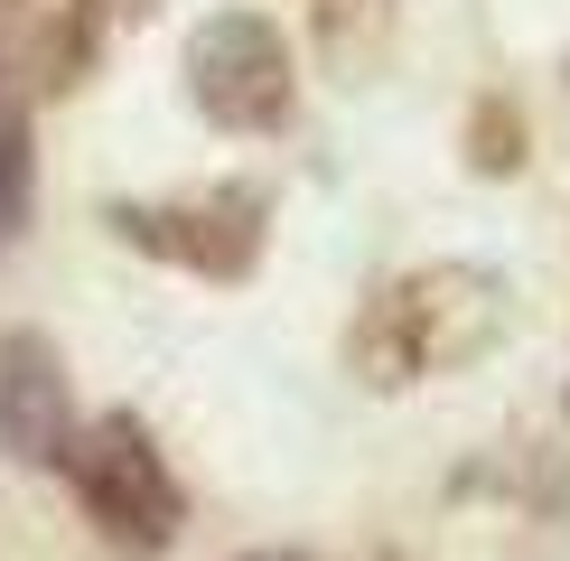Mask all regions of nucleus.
<instances>
[{
  "instance_id": "f257e3e1",
  "label": "nucleus",
  "mask_w": 570,
  "mask_h": 561,
  "mask_svg": "<svg viewBox=\"0 0 570 561\" xmlns=\"http://www.w3.org/2000/svg\"><path fill=\"white\" fill-rule=\"evenodd\" d=\"M505 318H514V291L487 263H421V272H393L355 309L346 365H355V384L402 393V384H431V374H459V365L495 356Z\"/></svg>"
},
{
  "instance_id": "f03ea898",
  "label": "nucleus",
  "mask_w": 570,
  "mask_h": 561,
  "mask_svg": "<svg viewBox=\"0 0 570 561\" xmlns=\"http://www.w3.org/2000/svg\"><path fill=\"white\" fill-rule=\"evenodd\" d=\"M57 478L76 486L85 524L104 533L112 552H140V561H150V552H169L178 524H187V496H178V478H169V459H159V440H150V421H140V412L76 421Z\"/></svg>"
},
{
  "instance_id": "7ed1b4c3",
  "label": "nucleus",
  "mask_w": 570,
  "mask_h": 561,
  "mask_svg": "<svg viewBox=\"0 0 570 561\" xmlns=\"http://www.w3.org/2000/svg\"><path fill=\"white\" fill-rule=\"evenodd\" d=\"M104 234L169 272H197V280H253V263L272 244V197L244 178L197 187V197H112Z\"/></svg>"
},
{
  "instance_id": "20e7f679",
  "label": "nucleus",
  "mask_w": 570,
  "mask_h": 561,
  "mask_svg": "<svg viewBox=\"0 0 570 561\" xmlns=\"http://www.w3.org/2000/svg\"><path fill=\"white\" fill-rule=\"evenodd\" d=\"M187 104H197L216 131H234V140L281 131V122L299 112L291 38H281L263 10H216V19H197V38H187Z\"/></svg>"
},
{
  "instance_id": "39448f33",
  "label": "nucleus",
  "mask_w": 570,
  "mask_h": 561,
  "mask_svg": "<svg viewBox=\"0 0 570 561\" xmlns=\"http://www.w3.org/2000/svg\"><path fill=\"white\" fill-rule=\"evenodd\" d=\"M76 440V384L47 327H0V459L57 468Z\"/></svg>"
},
{
  "instance_id": "423d86ee",
  "label": "nucleus",
  "mask_w": 570,
  "mask_h": 561,
  "mask_svg": "<svg viewBox=\"0 0 570 561\" xmlns=\"http://www.w3.org/2000/svg\"><path fill=\"white\" fill-rule=\"evenodd\" d=\"M29 206H38V131H29V94L0 85V253L29 234Z\"/></svg>"
},
{
  "instance_id": "0eeeda50",
  "label": "nucleus",
  "mask_w": 570,
  "mask_h": 561,
  "mask_svg": "<svg viewBox=\"0 0 570 561\" xmlns=\"http://www.w3.org/2000/svg\"><path fill=\"white\" fill-rule=\"evenodd\" d=\"M468 169L478 178H514L524 169V112H514L505 94H487V104L468 112Z\"/></svg>"
},
{
  "instance_id": "6e6552de",
  "label": "nucleus",
  "mask_w": 570,
  "mask_h": 561,
  "mask_svg": "<svg viewBox=\"0 0 570 561\" xmlns=\"http://www.w3.org/2000/svg\"><path fill=\"white\" fill-rule=\"evenodd\" d=\"M263 561H291V552H263Z\"/></svg>"
}]
</instances>
